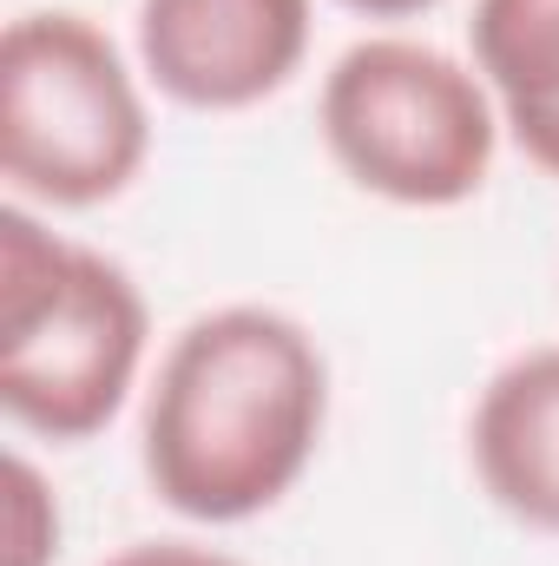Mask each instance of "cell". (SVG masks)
<instances>
[{"label": "cell", "instance_id": "cell-1", "mask_svg": "<svg viewBox=\"0 0 559 566\" xmlns=\"http://www.w3.org/2000/svg\"><path fill=\"white\" fill-rule=\"evenodd\" d=\"M329 428V356L271 303L191 316L145 389L139 468L198 527H244L309 474Z\"/></svg>", "mask_w": 559, "mask_h": 566}, {"label": "cell", "instance_id": "cell-2", "mask_svg": "<svg viewBox=\"0 0 559 566\" xmlns=\"http://www.w3.org/2000/svg\"><path fill=\"white\" fill-rule=\"evenodd\" d=\"M151 310L133 271L60 238L33 205L0 211V409L40 441H93L139 389Z\"/></svg>", "mask_w": 559, "mask_h": 566}, {"label": "cell", "instance_id": "cell-3", "mask_svg": "<svg viewBox=\"0 0 559 566\" xmlns=\"http://www.w3.org/2000/svg\"><path fill=\"white\" fill-rule=\"evenodd\" d=\"M151 158V113L126 46L73 13L40 7L0 33V171L13 205L99 211Z\"/></svg>", "mask_w": 559, "mask_h": 566}, {"label": "cell", "instance_id": "cell-4", "mask_svg": "<svg viewBox=\"0 0 559 566\" xmlns=\"http://www.w3.org/2000/svg\"><path fill=\"white\" fill-rule=\"evenodd\" d=\"M316 133L356 191L402 211H454L494 171L500 106L467 60L409 33H369L323 73Z\"/></svg>", "mask_w": 559, "mask_h": 566}, {"label": "cell", "instance_id": "cell-5", "mask_svg": "<svg viewBox=\"0 0 559 566\" xmlns=\"http://www.w3.org/2000/svg\"><path fill=\"white\" fill-rule=\"evenodd\" d=\"M316 0H139V73L191 113H251L303 73Z\"/></svg>", "mask_w": 559, "mask_h": 566}, {"label": "cell", "instance_id": "cell-6", "mask_svg": "<svg viewBox=\"0 0 559 566\" xmlns=\"http://www.w3.org/2000/svg\"><path fill=\"white\" fill-rule=\"evenodd\" d=\"M467 461L507 521L559 534V343H540L487 376L467 422Z\"/></svg>", "mask_w": 559, "mask_h": 566}, {"label": "cell", "instance_id": "cell-7", "mask_svg": "<svg viewBox=\"0 0 559 566\" xmlns=\"http://www.w3.org/2000/svg\"><path fill=\"white\" fill-rule=\"evenodd\" d=\"M467 40L500 133L534 171L559 178V0H474Z\"/></svg>", "mask_w": 559, "mask_h": 566}, {"label": "cell", "instance_id": "cell-8", "mask_svg": "<svg viewBox=\"0 0 559 566\" xmlns=\"http://www.w3.org/2000/svg\"><path fill=\"white\" fill-rule=\"evenodd\" d=\"M7 547H13V566L60 560V501L27 454H7Z\"/></svg>", "mask_w": 559, "mask_h": 566}, {"label": "cell", "instance_id": "cell-9", "mask_svg": "<svg viewBox=\"0 0 559 566\" xmlns=\"http://www.w3.org/2000/svg\"><path fill=\"white\" fill-rule=\"evenodd\" d=\"M99 566H244V560L224 554V547H204V541H133Z\"/></svg>", "mask_w": 559, "mask_h": 566}, {"label": "cell", "instance_id": "cell-10", "mask_svg": "<svg viewBox=\"0 0 559 566\" xmlns=\"http://www.w3.org/2000/svg\"><path fill=\"white\" fill-rule=\"evenodd\" d=\"M349 13H362V20H415L428 7H441V0H342Z\"/></svg>", "mask_w": 559, "mask_h": 566}]
</instances>
